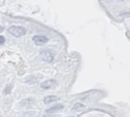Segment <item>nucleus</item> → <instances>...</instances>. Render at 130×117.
<instances>
[{"instance_id":"obj_3","label":"nucleus","mask_w":130,"mask_h":117,"mask_svg":"<svg viewBox=\"0 0 130 117\" xmlns=\"http://www.w3.org/2000/svg\"><path fill=\"white\" fill-rule=\"evenodd\" d=\"M32 41L36 45L42 46V45H45L48 42V38L45 37V36H35V37H32Z\"/></svg>"},{"instance_id":"obj_1","label":"nucleus","mask_w":130,"mask_h":117,"mask_svg":"<svg viewBox=\"0 0 130 117\" xmlns=\"http://www.w3.org/2000/svg\"><path fill=\"white\" fill-rule=\"evenodd\" d=\"M8 32L12 36H14V37H21V36L25 35V33H26L25 28L22 27V26H19V25H12V26H10L8 28Z\"/></svg>"},{"instance_id":"obj_8","label":"nucleus","mask_w":130,"mask_h":117,"mask_svg":"<svg viewBox=\"0 0 130 117\" xmlns=\"http://www.w3.org/2000/svg\"><path fill=\"white\" fill-rule=\"evenodd\" d=\"M34 103H35V100L31 99V98H27V99H25L24 101H22V105H24V106H26V107L31 106Z\"/></svg>"},{"instance_id":"obj_4","label":"nucleus","mask_w":130,"mask_h":117,"mask_svg":"<svg viewBox=\"0 0 130 117\" xmlns=\"http://www.w3.org/2000/svg\"><path fill=\"white\" fill-rule=\"evenodd\" d=\"M42 77H43L42 74H32L25 78V82L26 83H36V82L40 81L42 79Z\"/></svg>"},{"instance_id":"obj_10","label":"nucleus","mask_w":130,"mask_h":117,"mask_svg":"<svg viewBox=\"0 0 130 117\" xmlns=\"http://www.w3.org/2000/svg\"><path fill=\"white\" fill-rule=\"evenodd\" d=\"M4 41H5L4 37H3V36H0V44H1V45L4 44Z\"/></svg>"},{"instance_id":"obj_5","label":"nucleus","mask_w":130,"mask_h":117,"mask_svg":"<svg viewBox=\"0 0 130 117\" xmlns=\"http://www.w3.org/2000/svg\"><path fill=\"white\" fill-rule=\"evenodd\" d=\"M55 84H56V80L55 79H47V80L41 82V87L45 89V90H49V89L53 87Z\"/></svg>"},{"instance_id":"obj_7","label":"nucleus","mask_w":130,"mask_h":117,"mask_svg":"<svg viewBox=\"0 0 130 117\" xmlns=\"http://www.w3.org/2000/svg\"><path fill=\"white\" fill-rule=\"evenodd\" d=\"M58 97L57 96H53V95H51V96H47L46 98H44V103L45 104H51V103H53V102H56V101H58Z\"/></svg>"},{"instance_id":"obj_9","label":"nucleus","mask_w":130,"mask_h":117,"mask_svg":"<svg viewBox=\"0 0 130 117\" xmlns=\"http://www.w3.org/2000/svg\"><path fill=\"white\" fill-rule=\"evenodd\" d=\"M84 108V105L83 104H81V103H76V104H74V106L72 107V110L73 111H78V110H81V109H83Z\"/></svg>"},{"instance_id":"obj_2","label":"nucleus","mask_w":130,"mask_h":117,"mask_svg":"<svg viewBox=\"0 0 130 117\" xmlns=\"http://www.w3.org/2000/svg\"><path fill=\"white\" fill-rule=\"evenodd\" d=\"M40 56H41L42 60H44L45 62H52L54 59V52L49 49H45V50L41 51Z\"/></svg>"},{"instance_id":"obj_6","label":"nucleus","mask_w":130,"mask_h":117,"mask_svg":"<svg viewBox=\"0 0 130 117\" xmlns=\"http://www.w3.org/2000/svg\"><path fill=\"white\" fill-rule=\"evenodd\" d=\"M63 107H64V106H63L62 104H57V105H55V106H52V107L48 108V109L46 110V113H49V114H51V113H55V112H57V111L62 110Z\"/></svg>"}]
</instances>
